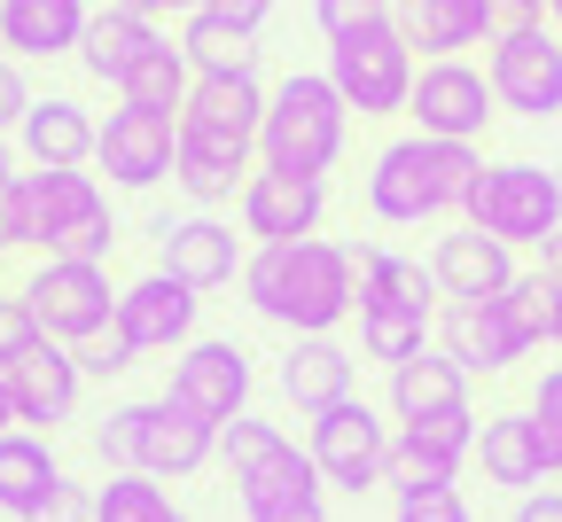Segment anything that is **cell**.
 I'll list each match as a JSON object with an SVG mask.
<instances>
[{"label":"cell","instance_id":"cell-44","mask_svg":"<svg viewBox=\"0 0 562 522\" xmlns=\"http://www.w3.org/2000/svg\"><path fill=\"white\" fill-rule=\"evenodd\" d=\"M32 522H94V484H63Z\"/></svg>","mask_w":562,"mask_h":522},{"label":"cell","instance_id":"cell-55","mask_svg":"<svg viewBox=\"0 0 562 522\" xmlns=\"http://www.w3.org/2000/svg\"><path fill=\"white\" fill-rule=\"evenodd\" d=\"M0 63H9V39H0Z\"/></svg>","mask_w":562,"mask_h":522},{"label":"cell","instance_id":"cell-16","mask_svg":"<svg viewBox=\"0 0 562 522\" xmlns=\"http://www.w3.org/2000/svg\"><path fill=\"white\" fill-rule=\"evenodd\" d=\"M140 359H165V351H188L195 336H203V296L188 288V281H172L165 265H149V273H133L125 288H117V320H110Z\"/></svg>","mask_w":562,"mask_h":522},{"label":"cell","instance_id":"cell-1","mask_svg":"<svg viewBox=\"0 0 562 522\" xmlns=\"http://www.w3.org/2000/svg\"><path fill=\"white\" fill-rule=\"evenodd\" d=\"M243 305L281 328V336H344L360 320V258L328 235H305V242H266L250 250L243 265Z\"/></svg>","mask_w":562,"mask_h":522},{"label":"cell","instance_id":"cell-52","mask_svg":"<svg viewBox=\"0 0 562 522\" xmlns=\"http://www.w3.org/2000/svg\"><path fill=\"white\" fill-rule=\"evenodd\" d=\"M539 265H547V273H554V281H562V235H554V242H547V258H539Z\"/></svg>","mask_w":562,"mask_h":522},{"label":"cell","instance_id":"cell-29","mask_svg":"<svg viewBox=\"0 0 562 522\" xmlns=\"http://www.w3.org/2000/svg\"><path fill=\"white\" fill-rule=\"evenodd\" d=\"M383 413L406 429V421H438V413H469V375L430 343L422 359L391 366V383H383Z\"/></svg>","mask_w":562,"mask_h":522},{"label":"cell","instance_id":"cell-32","mask_svg":"<svg viewBox=\"0 0 562 522\" xmlns=\"http://www.w3.org/2000/svg\"><path fill=\"white\" fill-rule=\"evenodd\" d=\"M188 94H195V63H188L180 39H157L149 55L125 70V87H117V102H133V110H165V117H180Z\"/></svg>","mask_w":562,"mask_h":522},{"label":"cell","instance_id":"cell-33","mask_svg":"<svg viewBox=\"0 0 562 522\" xmlns=\"http://www.w3.org/2000/svg\"><path fill=\"white\" fill-rule=\"evenodd\" d=\"M180 47H188V63H195V79H258V39L235 32V24H220L211 9H195V16L180 24Z\"/></svg>","mask_w":562,"mask_h":522},{"label":"cell","instance_id":"cell-30","mask_svg":"<svg viewBox=\"0 0 562 522\" xmlns=\"http://www.w3.org/2000/svg\"><path fill=\"white\" fill-rule=\"evenodd\" d=\"M63 484L70 476L55 461V436H40V429H9V436H0V514H9V522H32Z\"/></svg>","mask_w":562,"mask_h":522},{"label":"cell","instance_id":"cell-14","mask_svg":"<svg viewBox=\"0 0 562 522\" xmlns=\"http://www.w3.org/2000/svg\"><path fill=\"white\" fill-rule=\"evenodd\" d=\"M406 117H414V133H430V140L484 148L492 117H501V94H492L484 63H469V55H446V63H422V79H414V102H406Z\"/></svg>","mask_w":562,"mask_h":522},{"label":"cell","instance_id":"cell-11","mask_svg":"<svg viewBox=\"0 0 562 522\" xmlns=\"http://www.w3.org/2000/svg\"><path fill=\"white\" fill-rule=\"evenodd\" d=\"M16 296L32 305L40 336L70 343V351L110 336V320H117V281H110V265H87V258H40Z\"/></svg>","mask_w":562,"mask_h":522},{"label":"cell","instance_id":"cell-10","mask_svg":"<svg viewBox=\"0 0 562 522\" xmlns=\"http://www.w3.org/2000/svg\"><path fill=\"white\" fill-rule=\"evenodd\" d=\"M32 188V218H40V258H87V265H110L117 250V211H110V188L102 172H24Z\"/></svg>","mask_w":562,"mask_h":522},{"label":"cell","instance_id":"cell-9","mask_svg":"<svg viewBox=\"0 0 562 522\" xmlns=\"http://www.w3.org/2000/svg\"><path fill=\"white\" fill-rule=\"evenodd\" d=\"M391 444H398V421L368 398H344L321 421H305V453H313L321 484L344 491V499H368V491L391 484Z\"/></svg>","mask_w":562,"mask_h":522},{"label":"cell","instance_id":"cell-40","mask_svg":"<svg viewBox=\"0 0 562 522\" xmlns=\"http://www.w3.org/2000/svg\"><path fill=\"white\" fill-rule=\"evenodd\" d=\"M0 242H9V250H40V218H32V188H24V172L0 188Z\"/></svg>","mask_w":562,"mask_h":522},{"label":"cell","instance_id":"cell-28","mask_svg":"<svg viewBox=\"0 0 562 522\" xmlns=\"http://www.w3.org/2000/svg\"><path fill=\"white\" fill-rule=\"evenodd\" d=\"M87 24H94L87 0H0V39H9V63L79 55Z\"/></svg>","mask_w":562,"mask_h":522},{"label":"cell","instance_id":"cell-48","mask_svg":"<svg viewBox=\"0 0 562 522\" xmlns=\"http://www.w3.org/2000/svg\"><path fill=\"white\" fill-rule=\"evenodd\" d=\"M125 9H140V16H180V24H188L203 0H125Z\"/></svg>","mask_w":562,"mask_h":522},{"label":"cell","instance_id":"cell-51","mask_svg":"<svg viewBox=\"0 0 562 522\" xmlns=\"http://www.w3.org/2000/svg\"><path fill=\"white\" fill-rule=\"evenodd\" d=\"M16 429V398H9V383H0V436Z\"/></svg>","mask_w":562,"mask_h":522},{"label":"cell","instance_id":"cell-12","mask_svg":"<svg viewBox=\"0 0 562 522\" xmlns=\"http://www.w3.org/2000/svg\"><path fill=\"white\" fill-rule=\"evenodd\" d=\"M165 398H172L188 421H203V429H227V421H243L250 398H258V366H250V351H243L235 336H195L188 351H172Z\"/></svg>","mask_w":562,"mask_h":522},{"label":"cell","instance_id":"cell-49","mask_svg":"<svg viewBox=\"0 0 562 522\" xmlns=\"http://www.w3.org/2000/svg\"><path fill=\"white\" fill-rule=\"evenodd\" d=\"M501 9H508V24H539V16H547V0H501Z\"/></svg>","mask_w":562,"mask_h":522},{"label":"cell","instance_id":"cell-45","mask_svg":"<svg viewBox=\"0 0 562 522\" xmlns=\"http://www.w3.org/2000/svg\"><path fill=\"white\" fill-rule=\"evenodd\" d=\"M203 9L220 16V24H235V32H250V39H258V32H266V16H273V0H203Z\"/></svg>","mask_w":562,"mask_h":522},{"label":"cell","instance_id":"cell-18","mask_svg":"<svg viewBox=\"0 0 562 522\" xmlns=\"http://www.w3.org/2000/svg\"><path fill=\"white\" fill-rule=\"evenodd\" d=\"M438 351L461 366L469 383L476 375L501 383V375H516V366L531 359V343L508 320V296H446V305H438Z\"/></svg>","mask_w":562,"mask_h":522},{"label":"cell","instance_id":"cell-13","mask_svg":"<svg viewBox=\"0 0 562 522\" xmlns=\"http://www.w3.org/2000/svg\"><path fill=\"white\" fill-rule=\"evenodd\" d=\"M484 79L501 94L508 117H562V32L539 24H501V39L484 47Z\"/></svg>","mask_w":562,"mask_h":522},{"label":"cell","instance_id":"cell-15","mask_svg":"<svg viewBox=\"0 0 562 522\" xmlns=\"http://www.w3.org/2000/svg\"><path fill=\"white\" fill-rule=\"evenodd\" d=\"M157 265H165L172 281H188L195 296L235 288L243 265H250V235H235V218L188 203L180 218H157Z\"/></svg>","mask_w":562,"mask_h":522},{"label":"cell","instance_id":"cell-56","mask_svg":"<svg viewBox=\"0 0 562 522\" xmlns=\"http://www.w3.org/2000/svg\"><path fill=\"white\" fill-rule=\"evenodd\" d=\"M554 351H562V343H554Z\"/></svg>","mask_w":562,"mask_h":522},{"label":"cell","instance_id":"cell-17","mask_svg":"<svg viewBox=\"0 0 562 522\" xmlns=\"http://www.w3.org/2000/svg\"><path fill=\"white\" fill-rule=\"evenodd\" d=\"M94 172H110V188H125V195L165 188L180 172V117L117 102L102 117V140H94Z\"/></svg>","mask_w":562,"mask_h":522},{"label":"cell","instance_id":"cell-35","mask_svg":"<svg viewBox=\"0 0 562 522\" xmlns=\"http://www.w3.org/2000/svg\"><path fill=\"white\" fill-rule=\"evenodd\" d=\"M508 320H516V336H524L531 351L562 343V281H554L547 265H524V273H516V288H508Z\"/></svg>","mask_w":562,"mask_h":522},{"label":"cell","instance_id":"cell-26","mask_svg":"<svg viewBox=\"0 0 562 522\" xmlns=\"http://www.w3.org/2000/svg\"><path fill=\"white\" fill-rule=\"evenodd\" d=\"M476 468H484V484H492V491H516V499L554 484L547 436H539V421H531L524 406H508V413H484V429H476Z\"/></svg>","mask_w":562,"mask_h":522},{"label":"cell","instance_id":"cell-2","mask_svg":"<svg viewBox=\"0 0 562 522\" xmlns=\"http://www.w3.org/2000/svg\"><path fill=\"white\" fill-rule=\"evenodd\" d=\"M476 172H484V148L398 133L368 157V218L375 227H438V218H461Z\"/></svg>","mask_w":562,"mask_h":522},{"label":"cell","instance_id":"cell-23","mask_svg":"<svg viewBox=\"0 0 562 522\" xmlns=\"http://www.w3.org/2000/svg\"><path fill=\"white\" fill-rule=\"evenodd\" d=\"M476 406L469 413H438V421H406L391 444V491H422V484H461V468L476 461Z\"/></svg>","mask_w":562,"mask_h":522},{"label":"cell","instance_id":"cell-43","mask_svg":"<svg viewBox=\"0 0 562 522\" xmlns=\"http://www.w3.org/2000/svg\"><path fill=\"white\" fill-rule=\"evenodd\" d=\"M40 94H32V79H24V63H0V133L16 140V125H24V110H32Z\"/></svg>","mask_w":562,"mask_h":522},{"label":"cell","instance_id":"cell-36","mask_svg":"<svg viewBox=\"0 0 562 522\" xmlns=\"http://www.w3.org/2000/svg\"><path fill=\"white\" fill-rule=\"evenodd\" d=\"M94 522H195L157 476H110L94 484Z\"/></svg>","mask_w":562,"mask_h":522},{"label":"cell","instance_id":"cell-27","mask_svg":"<svg viewBox=\"0 0 562 522\" xmlns=\"http://www.w3.org/2000/svg\"><path fill=\"white\" fill-rule=\"evenodd\" d=\"M430 273H438V296H508L516 288V250L508 242H492L484 227H446L438 242H430Z\"/></svg>","mask_w":562,"mask_h":522},{"label":"cell","instance_id":"cell-4","mask_svg":"<svg viewBox=\"0 0 562 522\" xmlns=\"http://www.w3.org/2000/svg\"><path fill=\"white\" fill-rule=\"evenodd\" d=\"M94 453L110 461V476H157V484H188L220 461V429L188 421L165 390L157 398H125L94 421Z\"/></svg>","mask_w":562,"mask_h":522},{"label":"cell","instance_id":"cell-21","mask_svg":"<svg viewBox=\"0 0 562 522\" xmlns=\"http://www.w3.org/2000/svg\"><path fill=\"white\" fill-rule=\"evenodd\" d=\"M273 390L281 406H297L305 421H321L328 406L360 398V351H351L344 336H290L273 359Z\"/></svg>","mask_w":562,"mask_h":522},{"label":"cell","instance_id":"cell-19","mask_svg":"<svg viewBox=\"0 0 562 522\" xmlns=\"http://www.w3.org/2000/svg\"><path fill=\"white\" fill-rule=\"evenodd\" d=\"M0 383H9V398H16V429H40V436H55L63 421H79V406H87V366H79V351H70V343H47V336L0 366Z\"/></svg>","mask_w":562,"mask_h":522},{"label":"cell","instance_id":"cell-25","mask_svg":"<svg viewBox=\"0 0 562 522\" xmlns=\"http://www.w3.org/2000/svg\"><path fill=\"white\" fill-rule=\"evenodd\" d=\"M94 140H102V117L79 102V94H40L16 125V148L32 172H79L94 164Z\"/></svg>","mask_w":562,"mask_h":522},{"label":"cell","instance_id":"cell-8","mask_svg":"<svg viewBox=\"0 0 562 522\" xmlns=\"http://www.w3.org/2000/svg\"><path fill=\"white\" fill-rule=\"evenodd\" d=\"M414 79H422V55L398 32V9L383 24H368V32L328 39V87L344 94V110H360V117H406Z\"/></svg>","mask_w":562,"mask_h":522},{"label":"cell","instance_id":"cell-24","mask_svg":"<svg viewBox=\"0 0 562 522\" xmlns=\"http://www.w3.org/2000/svg\"><path fill=\"white\" fill-rule=\"evenodd\" d=\"M508 24L501 0H398V32L414 39L422 63H446V55H469V47H492Z\"/></svg>","mask_w":562,"mask_h":522},{"label":"cell","instance_id":"cell-34","mask_svg":"<svg viewBox=\"0 0 562 522\" xmlns=\"http://www.w3.org/2000/svg\"><path fill=\"white\" fill-rule=\"evenodd\" d=\"M266 79H195L188 110L180 117H203V125H227V133H258L266 125Z\"/></svg>","mask_w":562,"mask_h":522},{"label":"cell","instance_id":"cell-41","mask_svg":"<svg viewBox=\"0 0 562 522\" xmlns=\"http://www.w3.org/2000/svg\"><path fill=\"white\" fill-rule=\"evenodd\" d=\"M79 366H87V383H117V375H133L140 366V351L110 328V336H94V343H79Z\"/></svg>","mask_w":562,"mask_h":522},{"label":"cell","instance_id":"cell-3","mask_svg":"<svg viewBox=\"0 0 562 522\" xmlns=\"http://www.w3.org/2000/svg\"><path fill=\"white\" fill-rule=\"evenodd\" d=\"M360 351L383 366H406L438 343V273L430 258L391 250V242H360Z\"/></svg>","mask_w":562,"mask_h":522},{"label":"cell","instance_id":"cell-38","mask_svg":"<svg viewBox=\"0 0 562 522\" xmlns=\"http://www.w3.org/2000/svg\"><path fill=\"white\" fill-rule=\"evenodd\" d=\"M524 413L539 421V436H547V461H554V476H562V359L531 375V390H524Z\"/></svg>","mask_w":562,"mask_h":522},{"label":"cell","instance_id":"cell-22","mask_svg":"<svg viewBox=\"0 0 562 522\" xmlns=\"http://www.w3.org/2000/svg\"><path fill=\"white\" fill-rule=\"evenodd\" d=\"M235 218H243V235L250 250L266 242H305L328 227V180H297V172H250V188L235 195Z\"/></svg>","mask_w":562,"mask_h":522},{"label":"cell","instance_id":"cell-39","mask_svg":"<svg viewBox=\"0 0 562 522\" xmlns=\"http://www.w3.org/2000/svg\"><path fill=\"white\" fill-rule=\"evenodd\" d=\"M383 16H391V0H313V24H321V39L368 32V24H383Z\"/></svg>","mask_w":562,"mask_h":522},{"label":"cell","instance_id":"cell-7","mask_svg":"<svg viewBox=\"0 0 562 522\" xmlns=\"http://www.w3.org/2000/svg\"><path fill=\"white\" fill-rule=\"evenodd\" d=\"M469 227H484L492 242H508L516 258L539 250L562 235V172L554 164H531V157H501V164H484L469 203H461Z\"/></svg>","mask_w":562,"mask_h":522},{"label":"cell","instance_id":"cell-50","mask_svg":"<svg viewBox=\"0 0 562 522\" xmlns=\"http://www.w3.org/2000/svg\"><path fill=\"white\" fill-rule=\"evenodd\" d=\"M16 180V148H9V133H0V188Z\"/></svg>","mask_w":562,"mask_h":522},{"label":"cell","instance_id":"cell-37","mask_svg":"<svg viewBox=\"0 0 562 522\" xmlns=\"http://www.w3.org/2000/svg\"><path fill=\"white\" fill-rule=\"evenodd\" d=\"M391 522H476L461 484H422V491H391Z\"/></svg>","mask_w":562,"mask_h":522},{"label":"cell","instance_id":"cell-47","mask_svg":"<svg viewBox=\"0 0 562 522\" xmlns=\"http://www.w3.org/2000/svg\"><path fill=\"white\" fill-rule=\"evenodd\" d=\"M243 522H328V499H305V507H273V514H243Z\"/></svg>","mask_w":562,"mask_h":522},{"label":"cell","instance_id":"cell-53","mask_svg":"<svg viewBox=\"0 0 562 522\" xmlns=\"http://www.w3.org/2000/svg\"><path fill=\"white\" fill-rule=\"evenodd\" d=\"M547 24H554V32H562V0H547Z\"/></svg>","mask_w":562,"mask_h":522},{"label":"cell","instance_id":"cell-46","mask_svg":"<svg viewBox=\"0 0 562 522\" xmlns=\"http://www.w3.org/2000/svg\"><path fill=\"white\" fill-rule=\"evenodd\" d=\"M508 522H562V484H547V491H524V499L508 507Z\"/></svg>","mask_w":562,"mask_h":522},{"label":"cell","instance_id":"cell-42","mask_svg":"<svg viewBox=\"0 0 562 522\" xmlns=\"http://www.w3.org/2000/svg\"><path fill=\"white\" fill-rule=\"evenodd\" d=\"M40 343V320H32V305L24 296H0V366H9L16 351H32Z\"/></svg>","mask_w":562,"mask_h":522},{"label":"cell","instance_id":"cell-6","mask_svg":"<svg viewBox=\"0 0 562 522\" xmlns=\"http://www.w3.org/2000/svg\"><path fill=\"white\" fill-rule=\"evenodd\" d=\"M220 468L235 484V507L243 514H273V507H305V499H328L313 453L266 413H243L220 429Z\"/></svg>","mask_w":562,"mask_h":522},{"label":"cell","instance_id":"cell-54","mask_svg":"<svg viewBox=\"0 0 562 522\" xmlns=\"http://www.w3.org/2000/svg\"><path fill=\"white\" fill-rule=\"evenodd\" d=\"M0 273H9V242H0Z\"/></svg>","mask_w":562,"mask_h":522},{"label":"cell","instance_id":"cell-20","mask_svg":"<svg viewBox=\"0 0 562 522\" xmlns=\"http://www.w3.org/2000/svg\"><path fill=\"white\" fill-rule=\"evenodd\" d=\"M258 172V133H227V125H203V117H180V172L172 188L195 203V211H220L250 188Z\"/></svg>","mask_w":562,"mask_h":522},{"label":"cell","instance_id":"cell-31","mask_svg":"<svg viewBox=\"0 0 562 522\" xmlns=\"http://www.w3.org/2000/svg\"><path fill=\"white\" fill-rule=\"evenodd\" d=\"M165 32H157V16H140V9H125V0H110V9H94V24H87V39H79V70L87 79H102V87H125V70L149 55Z\"/></svg>","mask_w":562,"mask_h":522},{"label":"cell","instance_id":"cell-5","mask_svg":"<svg viewBox=\"0 0 562 522\" xmlns=\"http://www.w3.org/2000/svg\"><path fill=\"white\" fill-rule=\"evenodd\" d=\"M351 140V110L328 87V70H290L266 94V125H258V164L266 172H297V180H328L344 164Z\"/></svg>","mask_w":562,"mask_h":522}]
</instances>
